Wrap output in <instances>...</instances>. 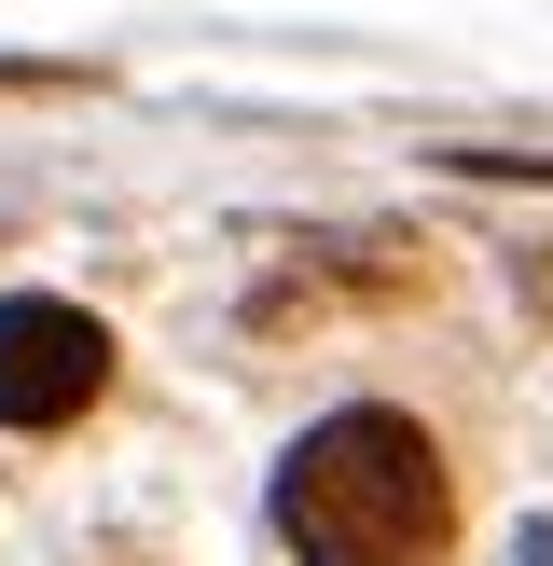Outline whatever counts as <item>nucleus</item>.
<instances>
[{
    "instance_id": "1",
    "label": "nucleus",
    "mask_w": 553,
    "mask_h": 566,
    "mask_svg": "<svg viewBox=\"0 0 553 566\" xmlns=\"http://www.w3.org/2000/svg\"><path fill=\"white\" fill-rule=\"evenodd\" d=\"M276 539H291V566H442V539H457L442 442L387 401L319 415L276 457Z\"/></svg>"
},
{
    "instance_id": "2",
    "label": "nucleus",
    "mask_w": 553,
    "mask_h": 566,
    "mask_svg": "<svg viewBox=\"0 0 553 566\" xmlns=\"http://www.w3.org/2000/svg\"><path fill=\"white\" fill-rule=\"evenodd\" d=\"M97 387H111V332L83 304L55 291L0 304V429H70V415H97Z\"/></svg>"
},
{
    "instance_id": "3",
    "label": "nucleus",
    "mask_w": 553,
    "mask_h": 566,
    "mask_svg": "<svg viewBox=\"0 0 553 566\" xmlns=\"http://www.w3.org/2000/svg\"><path fill=\"white\" fill-rule=\"evenodd\" d=\"M512 566H553V512H540V525H512Z\"/></svg>"
}]
</instances>
